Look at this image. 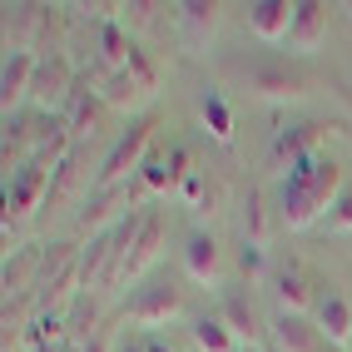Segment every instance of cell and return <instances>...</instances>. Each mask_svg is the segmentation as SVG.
<instances>
[{"instance_id":"6da1fadb","label":"cell","mask_w":352,"mask_h":352,"mask_svg":"<svg viewBox=\"0 0 352 352\" xmlns=\"http://www.w3.org/2000/svg\"><path fill=\"white\" fill-rule=\"evenodd\" d=\"M342 189H347V179H342L338 159L313 154V159L293 164L283 174V184H278V223L288 233H302V228L322 223L333 214V204L342 199Z\"/></svg>"},{"instance_id":"7a4b0ae2","label":"cell","mask_w":352,"mask_h":352,"mask_svg":"<svg viewBox=\"0 0 352 352\" xmlns=\"http://www.w3.org/2000/svg\"><path fill=\"white\" fill-rule=\"evenodd\" d=\"M154 129H159L154 114H139V120H129V129L114 139V149H109V154H104V164H100L95 189H129V184L139 179V169L149 164Z\"/></svg>"},{"instance_id":"3957f363","label":"cell","mask_w":352,"mask_h":352,"mask_svg":"<svg viewBox=\"0 0 352 352\" xmlns=\"http://www.w3.org/2000/svg\"><path fill=\"white\" fill-rule=\"evenodd\" d=\"M243 85H248V95L268 100V104H298L313 95V75L298 69L293 60H253V65H243Z\"/></svg>"},{"instance_id":"277c9868","label":"cell","mask_w":352,"mask_h":352,"mask_svg":"<svg viewBox=\"0 0 352 352\" xmlns=\"http://www.w3.org/2000/svg\"><path fill=\"white\" fill-rule=\"evenodd\" d=\"M50 179H55V169L45 159H30V164H20L15 174H6V239L45 208V199H50Z\"/></svg>"},{"instance_id":"5b68a950","label":"cell","mask_w":352,"mask_h":352,"mask_svg":"<svg viewBox=\"0 0 352 352\" xmlns=\"http://www.w3.org/2000/svg\"><path fill=\"white\" fill-rule=\"evenodd\" d=\"M333 134H342L338 120H302V124L278 129V134H273V144H268V169H273V174H288L293 164L322 154V144H327Z\"/></svg>"},{"instance_id":"8992f818","label":"cell","mask_w":352,"mask_h":352,"mask_svg":"<svg viewBox=\"0 0 352 352\" xmlns=\"http://www.w3.org/2000/svg\"><path fill=\"white\" fill-rule=\"evenodd\" d=\"M179 313H184V288H179V283H169V278H154V283H144V288H139V293L129 298L124 322L144 327V338H149L154 327L174 322Z\"/></svg>"},{"instance_id":"52a82bcc","label":"cell","mask_w":352,"mask_h":352,"mask_svg":"<svg viewBox=\"0 0 352 352\" xmlns=\"http://www.w3.org/2000/svg\"><path fill=\"white\" fill-rule=\"evenodd\" d=\"M75 85H80V69H75V60H69L65 50L40 55V65H35V85H30V100H35L40 109L60 114L65 100L75 95Z\"/></svg>"},{"instance_id":"ba28073f","label":"cell","mask_w":352,"mask_h":352,"mask_svg":"<svg viewBox=\"0 0 352 352\" xmlns=\"http://www.w3.org/2000/svg\"><path fill=\"white\" fill-rule=\"evenodd\" d=\"M159 248H164V214L159 208H144V223H139V239L129 243V253H124V263H120V273L109 278V288L104 293H120V288H129L144 268H154L159 263Z\"/></svg>"},{"instance_id":"9c48e42d","label":"cell","mask_w":352,"mask_h":352,"mask_svg":"<svg viewBox=\"0 0 352 352\" xmlns=\"http://www.w3.org/2000/svg\"><path fill=\"white\" fill-rule=\"evenodd\" d=\"M219 15H223L219 0H184V6H174V35L184 45V55H204L214 45Z\"/></svg>"},{"instance_id":"30bf717a","label":"cell","mask_w":352,"mask_h":352,"mask_svg":"<svg viewBox=\"0 0 352 352\" xmlns=\"http://www.w3.org/2000/svg\"><path fill=\"white\" fill-rule=\"evenodd\" d=\"M109 104L89 89V80L80 75V85H75V95L65 100V109H60V120H65V129L75 134V144H85V139H95V134H104V124H109Z\"/></svg>"},{"instance_id":"8fae6325","label":"cell","mask_w":352,"mask_h":352,"mask_svg":"<svg viewBox=\"0 0 352 352\" xmlns=\"http://www.w3.org/2000/svg\"><path fill=\"white\" fill-rule=\"evenodd\" d=\"M219 318H223V327L233 338H239V347H263V313H258V302H253V293L248 288H228L223 298H219V308H214Z\"/></svg>"},{"instance_id":"7c38bea8","label":"cell","mask_w":352,"mask_h":352,"mask_svg":"<svg viewBox=\"0 0 352 352\" xmlns=\"http://www.w3.org/2000/svg\"><path fill=\"white\" fill-rule=\"evenodd\" d=\"M80 75L89 80V89H95V95L114 109V114H129V120H139V104H144V95H139V85L129 80V75H120V69H104L100 60H89L85 69H80Z\"/></svg>"},{"instance_id":"4fadbf2b","label":"cell","mask_w":352,"mask_h":352,"mask_svg":"<svg viewBox=\"0 0 352 352\" xmlns=\"http://www.w3.org/2000/svg\"><path fill=\"white\" fill-rule=\"evenodd\" d=\"M327 25H333V6H322V0H298L293 30H288V55H318L322 40H327Z\"/></svg>"},{"instance_id":"5bb4252c","label":"cell","mask_w":352,"mask_h":352,"mask_svg":"<svg viewBox=\"0 0 352 352\" xmlns=\"http://www.w3.org/2000/svg\"><path fill=\"white\" fill-rule=\"evenodd\" d=\"M293 10H298V0H253V6H248V30H253V40H263V45H288Z\"/></svg>"},{"instance_id":"9a60e30c","label":"cell","mask_w":352,"mask_h":352,"mask_svg":"<svg viewBox=\"0 0 352 352\" xmlns=\"http://www.w3.org/2000/svg\"><path fill=\"white\" fill-rule=\"evenodd\" d=\"M80 194H85V199L95 194V179H89V169H85V149H75V154H69V159L60 164V169H55V179H50V199H45V208L55 214V208L75 204Z\"/></svg>"},{"instance_id":"2e32d148","label":"cell","mask_w":352,"mask_h":352,"mask_svg":"<svg viewBox=\"0 0 352 352\" xmlns=\"http://www.w3.org/2000/svg\"><path fill=\"white\" fill-rule=\"evenodd\" d=\"M268 338H273V352H322L318 322L298 318V313H278L268 322Z\"/></svg>"},{"instance_id":"e0dca14e","label":"cell","mask_w":352,"mask_h":352,"mask_svg":"<svg viewBox=\"0 0 352 352\" xmlns=\"http://www.w3.org/2000/svg\"><path fill=\"white\" fill-rule=\"evenodd\" d=\"M35 65H40V55H30V50H10V55H6V75H0V100H6V120L20 109V100H30Z\"/></svg>"},{"instance_id":"ac0fdd59","label":"cell","mask_w":352,"mask_h":352,"mask_svg":"<svg viewBox=\"0 0 352 352\" xmlns=\"http://www.w3.org/2000/svg\"><path fill=\"white\" fill-rule=\"evenodd\" d=\"M313 313H318L313 322H318L322 342H333V347H352V302H347L342 293H322Z\"/></svg>"},{"instance_id":"d6986e66","label":"cell","mask_w":352,"mask_h":352,"mask_svg":"<svg viewBox=\"0 0 352 352\" xmlns=\"http://www.w3.org/2000/svg\"><path fill=\"white\" fill-rule=\"evenodd\" d=\"M194 109H199V124H204V134L214 139V144L233 149V109H228V100L219 95L214 85H204V89H199Z\"/></svg>"},{"instance_id":"ffe728a7","label":"cell","mask_w":352,"mask_h":352,"mask_svg":"<svg viewBox=\"0 0 352 352\" xmlns=\"http://www.w3.org/2000/svg\"><path fill=\"white\" fill-rule=\"evenodd\" d=\"M273 298H278V308H283V313H298V318H308V308H318L313 283H308V273H302L298 263L273 273Z\"/></svg>"},{"instance_id":"44dd1931","label":"cell","mask_w":352,"mask_h":352,"mask_svg":"<svg viewBox=\"0 0 352 352\" xmlns=\"http://www.w3.org/2000/svg\"><path fill=\"white\" fill-rule=\"evenodd\" d=\"M40 248H10L6 258V302L15 298H35L30 288H40Z\"/></svg>"},{"instance_id":"7402d4cb","label":"cell","mask_w":352,"mask_h":352,"mask_svg":"<svg viewBox=\"0 0 352 352\" xmlns=\"http://www.w3.org/2000/svg\"><path fill=\"white\" fill-rule=\"evenodd\" d=\"M184 273H189L194 283H204V288L219 283L223 263H219V243L208 239V233H194V239H189V248H184Z\"/></svg>"},{"instance_id":"603a6c76","label":"cell","mask_w":352,"mask_h":352,"mask_svg":"<svg viewBox=\"0 0 352 352\" xmlns=\"http://www.w3.org/2000/svg\"><path fill=\"white\" fill-rule=\"evenodd\" d=\"M184 208H194V214H208V219H214L219 214V204H223V189H219V184L214 179H208V169H194L189 179H184L179 184V194H174Z\"/></svg>"},{"instance_id":"cb8c5ba5","label":"cell","mask_w":352,"mask_h":352,"mask_svg":"<svg viewBox=\"0 0 352 352\" xmlns=\"http://www.w3.org/2000/svg\"><path fill=\"white\" fill-rule=\"evenodd\" d=\"M243 243H248V248H268V243H273L268 199L258 194V189H248V199H243Z\"/></svg>"},{"instance_id":"d4e9b609","label":"cell","mask_w":352,"mask_h":352,"mask_svg":"<svg viewBox=\"0 0 352 352\" xmlns=\"http://www.w3.org/2000/svg\"><path fill=\"white\" fill-rule=\"evenodd\" d=\"M189 333H194V347H199V352H239V338L223 327L219 313H204V318L189 327Z\"/></svg>"},{"instance_id":"484cf974","label":"cell","mask_w":352,"mask_h":352,"mask_svg":"<svg viewBox=\"0 0 352 352\" xmlns=\"http://www.w3.org/2000/svg\"><path fill=\"white\" fill-rule=\"evenodd\" d=\"M134 194L129 189H95V194H89L85 199V214H80V228L89 233V228H100L109 214H114V204H129Z\"/></svg>"},{"instance_id":"4316f807","label":"cell","mask_w":352,"mask_h":352,"mask_svg":"<svg viewBox=\"0 0 352 352\" xmlns=\"http://www.w3.org/2000/svg\"><path fill=\"white\" fill-rule=\"evenodd\" d=\"M159 10L164 6H154V0H124V15H120V25L139 40V35H149L154 25H159Z\"/></svg>"},{"instance_id":"83f0119b","label":"cell","mask_w":352,"mask_h":352,"mask_svg":"<svg viewBox=\"0 0 352 352\" xmlns=\"http://www.w3.org/2000/svg\"><path fill=\"white\" fill-rule=\"evenodd\" d=\"M124 75L139 85V95H144V100H154V89H159V65L149 60V50H144V45L134 50V60H129V69H124Z\"/></svg>"},{"instance_id":"f1b7e54d","label":"cell","mask_w":352,"mask_h":352,"mask_svg":"<svg viewBox=\"0 0 352 352\" xmlns=\"http://www.w3.org/2000/svg\"><path fill=\"white\" fill-rule=\"evenodd\" d=\"M322 223H327V233H352V189H342V199L333 204V214Z\"/></svg>"},{"instance_id":"f546056e","label":"cell","mask_w":352,"mask_h":352,"mask_svg":"<svg viewBox=\"0 0 352 352\" xmlns=\"http://www.w3.org/2000/svg\"><path fill=\"white\" fill-rule=\"evenodd\" d=\"M239 268H243L248 278H258V273H263V248H248V243H243V253H239Z\"/></svg>"},{"instance_id":"4dcf8cb0","label":"cell","mask_w":352,"mask_h":352,"mask_svg":"<svg viewBox=\"0 0 352 352\" xmlns=\"http://www.w3.org/2000/svg\"><path fill=\"white\" fill-rule=\"evenodd\" d=\"M120 352H149V338H124Z\"/></svg>"},{"instance_id":"1f68e13d","label":"cell","mask_w":352,"mask_h":352,"mask_svg":"<svg viewBox=\"0 0 352 352\" xmlns=\"http://www.w3.org/2000/svg\"><path fill=\"white\" fill-rule=\"evenodd\" d=\"M149 352H174V347L164 342V338H154V333H149Z\"/></svg>"},{"instance_id":"d6a6232c","label":"cell","mask_w":352,"mask_h":352,"mask_svg":"<svg viewBox=\"0 0 352 352\" xmlns=\"http://www.w3.org/2000/svg\"><path fill=\"white\" fill-rule=\"evenodd\" d=\"M338 10H347V15H352V0H347V6H338Z\"/></svg>"},{"instance_id":"836d02e7","label":"cell","mask_w":352,"mask_h":352,"mask_svg":"<svg viewBox=\"0 0 352 352\" xmlns=\"http://www.w3.org/2000/svg\"><path fill=\"white\" fill-rule=\"evenodd\" d=\"M239 352H263V347H239Z\"/></svg>"}]
</instances>
